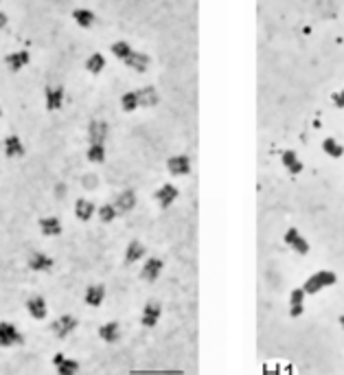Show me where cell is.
Wrapping results in <instances>:
<instances>
[{
	"mask_svg": "<svg viewBox=\"0 0 344 375\" xmlns=\"http://www.w3.org/2000/svg\"><path fill=\"white\" fill-rule=\"evenodd\" d=\"M338 281V276L331 272V270H318L316 274H312L307 281H305L303 290L305 294H318L320 290L329 288V285H333Z\"/></svg>",
	"mask_w": 344,
	"mask_h": 375,
	"instance_id": "1",
	"label": "cell"
},
{
	"mask_svg": "<svg viewBox=\"0 0 344 375\" xmlns=\"http://www.w3.org/2000/svg\"><path fill=\"white\" fill-rule=\"evenodd\" d=\"M25 342V338H22V334H20V329H18L13 322H7V321H2L0 322V347H18V345H22Z\"/></svg>",
	"mask_w": 344,
	"mask_h": 375,
	"instance_id": "2",
	"label": "cell"
},
{
	"mask_svg": "<svg viewBox=\"0 0 344 375\" xmlns=\"http://www.w3.org/2000/svg\"><path fill=\"white\" fill-rule=\"evenodd\" d=\"M77 325H79V321L75 316H70V314H64V316H59V318H55L53 322H51V329H53V334L57 336L59 340L66 338V336H70L75 329H77Z\"/></svg>",
	"mask_w": 344,
	"mask_h": 375,
	"instance_id": "3",
	"label": "cell"
},
{
	"mask_svg": "<svg viewBox=\"0 0 344 375\" xmlns=\"http://www.w3.org/2000/svg\"><path fill=\"white\" fill-rule=\"evenodd\" d=\"M53 264H55L53 257H49L46 252H40V250H33L29 257V268L33 272H51Z\"/></svg>",
	"mask_w": 344,
	"mask_h": 375,
	"instance_id": "4",
	"label": "cell"
},
{
	"mask_svg": "<svg viewBox=\"0 0 344 375\" xmlns=\"http://www.w3.org/2000/svg\"><path fill=\"white\" fill-rule=\"evenodd\" d=\"M64 86H49L44 90V99H46V110L49 112H55L64 106Z\"/></svg>",
	"mask_w": 344,
	"mask_h": 375,
	"instance_id": "5",
	"label": "cell"
},
{
	"mask_svg": "<svg viewBox=\"0 0 344 375\" xmlns=\"http://www.w3.org/2000/svg\"><path fill=\"white\" fill-rule=\"evenodd\" d=\"M107 138V123L101 119H94L90 121V125H88V140H90V145H103Z\"/></svg>",
	"mask_w": 344,
	"mask_h": 375,
	"instance_id": "6",
	"label": "cell"
},
{
	"mask_svg": "<svg viewBox=\"0 0 344 375\" xmlns=\"http://www.w3.org/2000/svg\"><path fill=\"white\" fill-rule=\"evenodd\" d=\"M283 241L287 243V246H291L298 255H307L309 252V243H307V239H305L303 235H300L296 228H287V233L283 235Z\"/></svg>",
	"mask_w": 344,
	"mask_h": 375,
	"instance_id": "7",
	"label": "cell"
},
{
	"mask_svg": "<svg viewBox=\"0 0 344 375\" xmlns=\"http://www.w3.org/2000/svg\"><path fill=\"white\" fill-rule=\"evenodd\" d=\"M2 152L7 158H22L25 156V143H22L20 136H16V134H11V136H7L2 140Z\"/></svg>",
	"mask_w": 344,
	"mask_h": 375,
	"instance_id": "8",
	"label": "cell"
},
{
	"mask_svg": "<svg viewBox=\"0 0 344 375\" xmlns=\"http://www.w3.org/2000/svg\"><path fill=\"white\" fill-rule=\"evenodd\" d=\"M167 169L171 176H186V173H191V161L185 154H178L167 161Z\"/></svg>",
	"mask_w": 344,
	"mask_h": 375,
	"instance_id": "9",
	"label": "cell"
},
{
	"mask_svg": "<svg viewBox=\"0 0 344 375\" xmlns=\"http://www.w3.org/2000/svg\"><path fill=\"white\" fill-rule=\"evenodd\" d=\"M29 62H31V53H29L26 49H22V51H13V53H9L7 57H4V64H7V68H9V70H13V73L22 70Z\"/></svg>",
	"mask_w": 344,
	"mask_h": 375,
	"instance_id": "10",
	"label": "cell"
},
{
	"mask_svg": "<svg viewBox=\"0 0 344 375\" xmlns=\"http://www.w3.org/2000/svg\"><path fill=\"white\" fill-rule=\"evenodd\" d=\"M53 364H55V369H57L59 375H77L79 373V362L73 358H66L64 353H55Z\"/></svg>",
	"mask_w": 344,
	"mask_h": 375,
	"instance_id": "11",
	"label": "cell"
},
{
	"mask_svg": "<svg viewBox=\"0 0 344 375\" xmlns=\"http://www.w3.org/2000/svg\"><path fill=\"white\" fill-rule=\"evenodd\" d=\"M160 314H162V307H160L158 301H147V305L143 307V316H140V322L145 327H156V322L160 321Z\"/></svg>",
	"mask_w": 344,
	"mask_h": 375,
	"instance_id": "12",
	"label": "cell"
},
{
	"mask_svg": "<svg viewBox=\"0 0 344 375\" xmlns=\"http://www.w3.org/2000/svg\"><path fill=\"white\" fill-rule=\"evenodd\" d=\"M162 268H164L162 259H158V257H149V259L145 261L140 276H143V281H149V283H154V281H156L158 276H160V272H162Z\"/></svg>",
	"mask_w": 344,
	"mask_h": 375,
	"instance_id": "13",
	"label": "cell"
},
{
	"mask_svg": "<svg viewBox=\"0 0 344 375\" xmlns=\"http://www.w3.org/2000/svg\"><path fill=\"white\" fill-rule=\"evenodd\" d=\"M149 64H152V59H149V55L143 53V51H132V55L125 59V66L136 70V73H145V70L149 68Z\"/></svg>",
	"mask_w": 344,
	"mask_h": 375,
	"instance_id": "14",
	"label": "cell"
},
{
	"mask_svg": "<svg viewBox=\"0 0 344 375\" xmlns=\"http://www.w3.org/2000/svg\"><path fill=\"white\" fill-rule=\"evenodd\" d=\"M154 198H156V202L162 206V209H167V206H171L178 200V187H173V185H169V182H167V185H162L156 191V195H154Z\"/></svg>",
	"mask_w": 344,
	"mask_h": 375,
	"instance_id": "15",
	"label": "cell"
},
{
	"mask_svg": "<svg viewBox=\"0 0 344 375\" xmlns=\"http://www.w3.org/2000/svg\"><path fill=\"white\" fill-rule=\"evenodd\" d=\"M26 312L31 314V318H35V321H44L46 318V301H44V296H31V298H26Z\"/></svg>",
	"mask_w": 344,
	"mask_h": 375,
	"instance_id": "16",
	"label": "cell"
},
{
	"mask_svg": "<svg viewBox=\"0 0 344 375\" xmlns=\"http://www.w3.org/2000/svg\"><path fill=\"white\" fill-rule=\"evenodd\" d=\"M40 231H42V235H46V237H57V235H62V222H59V217H55V215L42 217L40 219Z\"/></svg>",
	"mask_w": 344,
	"mask_h": 375,
	"instance_id": "17",
	"label": "cell"
},
{
	"mask_svg": "<svg viewBox=\"0 0 344 375\" xmlns=\"http://www.w3.org/2000/svg\"><path fill=\"white\" fill-rule=\"evenodd\" d=\"M136 97H138V107H154L160 101L158 90L154 86H145L140 90H136Z\"/></svg>",
	"mask_w": 344,
	"mask_h": 375,
	"instance_id": "18",
	"label": "cell"
},
{
	"mask_svg": "<svg viewBox=\"0 0 344 375\" xmlns=\"http://www.w3.org/2000/svg\"><path fill=\"white\" fill-rule=\"evenodd\" d=\"M86 305L90 307H99L103 303V298H106V285L101 283H94V285H88L86 288Z\"/></svg>",
	"mask_w": 344,
	"mask_h": 375,
	"instance_id": "19",
	"label": "cell"
},
{
	"mask_svg": "<svg viewBox=\"0 0 344 375\" xmlns=\"http://www.w3.org/2000/svg\"><path fill=\"white\" fill-rule=\"evenodd\" d=\"M134 206H136V193L132 189H125V191H121V193L116 195L114 209L119 211V213H127V211H132Z\"/></svg>",
	"mask_w": 344,
	"mask_h": 375,
	"instance_id": "20",
	"label": "cell"
},
{
	"mask_svg": "<svg viewBox=\"0 0 344 375\" xmlns=\"http://www.w3.org/2000/svg\"><path fill=\"white\" fill-rule=\"evenodd\" d=\"M281 162H283V167L291 173V176H296V173L303 171V162H300V158L296 156L294 149H285V152L281 154Z\"/></svg>",
	"mask_w": 344,
	"mask_h": 375,
	"instance_id": "21",
	"label": "cell"
},
{
	"mask_svg": "<svg viewBox=\"0 0 344 375\" xmlns=\"http://www.w3.org/2000/svg\"><path fill=\"white\" fill-rule=\"evenodd\" d=\"M99 336H101L103 342H119L121 340V325L116 321H110L106 322V325L99 327Z\"/></svg>",
	"mask_w": 344,
	"mask_h": 375,
	"instance_id": "22",
	"label": "cell"
},
{
	"mask_svg": "<svg viewBox=\"0 0 344 375\" xmlns=\"http://www.w3.org/2000/svg\"><path fill=\"white\" fill-rule=\"evenodd\" d=\"M94 215V204L90 202V200L86 198H79L77 202H75V217L81 219V222H88Z\"/></svg>",
	"mask_w": 344,
	"mask_h": 375,
	"instance_id": "23",
	"label": "cell"
},
{
	"mask_svg": "<svg viewBox=\"0 0 344 375\" xmlns=\"http://www.w3.org/2000/svg\"><path fill=\"white\" fill-rule=\"evenodd\" d=\"M143 257H145V246L138 241V239H132L125 248V261L127 264H136V261L143 259Z\"/></svg>",
	"mask_w": 344,
	"mask_h": 375,
	"instance_id": "24",
	"label": "cell"
},
{
	"mask_svg": "<svg viewBox=\"0 0 344 375\" xmlns=\"http://www.w3.org/2000/svg\"><path fill=\"white\" fill-rule=\"evenodd\" d=\"M303 303H305V290L303 288H296L294 292H291L290 296V314L294 318H298L300 314H303Z\"/></svg>",
	"mask_w": 344,
	"mask_h": 375,
	"instance_id": "25",
	"label": "cell"
},
{
	"mask_svg": "<svg viewBox=\"0 0 344 375\" xmlns=\"http://www.w3.org/2000/svg\"><path fill=\"white\" fill-rule=\"evenodd\" d=\"M73 20L77 22L79 27H83V29H90V27H94V22H97V16H94L90 9H75Z\"/></svg>",
	"mask_w": 344,
	"mask_h": 375,
	"instance_id": "26",
	"label": "cell"
},
{
	"mask_svg": "<svg viewBox=\"0 0 344 375\" xmlns=\"http://www.w3.org/2000/svg\"><path fill=\"white\" fill-rule=\"evenodd\" d=\"M322 149H324V154H327V156H331V158H342L344 156V147L338 143L336 138H331V136L322 140Z\"/></svg>",
	"mask_w": 344,
	"mask_h": 375,
	"instance_id": "27",
	"label": "cell"
},
{
	"mask_svg": "<svg viewBox=\"0 0 344 375\" xmlns=\"http://www.w3.org/2000/svg\"><path fill=\"white\" fill-rule=\"evenodd\" d=\"M103 68H106V57H103L101 53H92L90 57L86 59V70H88V73L99 75Z\"/></svg>",
	"mask_w": 344,
	"mask_h": 375,
	"instance_id": "28",
	"label": "cell"
},
{
	"mask_svg": "<svg viewBox=\"0 0 344 375\" xmlns=\"http://www.w3.org/2000/svg\"><path fill=\"white\" fill-rule=\"evenodd\" d=\"M110 51H112V55H114V57H119L121 62H125V59L132 55V51H134V49H132L125 40H119V42H114V44L110 46Z\"/></svg>",
	"mask_w": 344,
	"mask_h": 375,
	"instance_id": "29",
	"label": "cell"
},
{
	"mask_svg": "<svg viewBox=\"0 0 344 375\" xmlns=\"http://www.w3.org/2000/svg\"><path fill=\"white\" fill-rule=\"evenodd\" d=\"M116 215H119V211L114 209V204H103V206H99V219H101L103 224L114 222Z\"/></svg>",
	"mask_w": 344,
	"mask_h": 375,
	"instance_id": "30",
	"label": "cell"
},
{
	"mask_svg": "<svg viewBox=\"0 0 344 375\" xmlns=\"http://www.w3.org/2000/svg\"><path fill=\"white\" fill-rule=\"evenodd\" d=\"M121 107H123L125 112H134L136 107H138V97H136V90H130V92H125V95L121 97Z\"/></svg>",
	"mask_w": 344,
	"mask_h": 375,
	"instance_id": "31",
	"label": "cell"
},
{
	"mask_svg": "<svg viewBox=\"0 0 344 375\" xmlns=\"http://www.w3.org/2000/svg\"><path fill=\"white\" fill-rule=\"evenodd\" d=\"M88 161L103 162L106 161V147H103V145H90V147H88Z\"/></svg>",
	"mask_w": 344,
	"mask_h": 375,
	"instance_id": "32",
	"label": "cell"
},
{
	"mask_svg": "<svg viewBox=\"0 0 344 375\" xmlns=\"http://www.w3.org/2000/svg\"><path fill=\"white\" fill-rule=\"evenodd\" d=\"M331 101H333V106H336V107H344V88H342V90H338V92H333Z\"/></svg>",
	"mask_w": 344,
	"mask_h": 375,
	"instance_id": "33",
	"label": "cell"
},
{
	"mask_svg": "<svg viewBox=\"0 0 344 375\" xmlns=\"http://www.w3.org/2000/svg\"><path fill=\"white\" fill-rule=\"evenodd\" d=\"M7 22H9V18L4 16L2 11H0V29H4V27H7Z\"/></svg>",
	"mask_w": 344,
	"mask_h": 375,
	"instance_id": "34",
	"label": "cell"
},
{
	"mask_svg": "<svg viewBox=\"0 0 344 375\" xmlns=\"http://www.w3.org/2000/svg\"><path fill=\"white\" fill-rule=\"evenodd\" d=\"M340 325H342V329H344V316H340Z\"/></svg>",
	"mask_w": 344,
	"mask_h": 375,
	"instance_id": "35",
	"label": "cell"
},
{
	"mask_svg": "<svg viewBox=\"0 0 344 375\" xmlns=\"http://www.w3.org/2000/svg\"><path fill=\"white\" fill-rule=\"evenodd\" d=\"M0 116H2V110H0Z\"/></svg>",
	"mask_w": 344,
	"mask_h": 375,
	"instance_id": "36",
	"label": "cell"
}]
</instances>
